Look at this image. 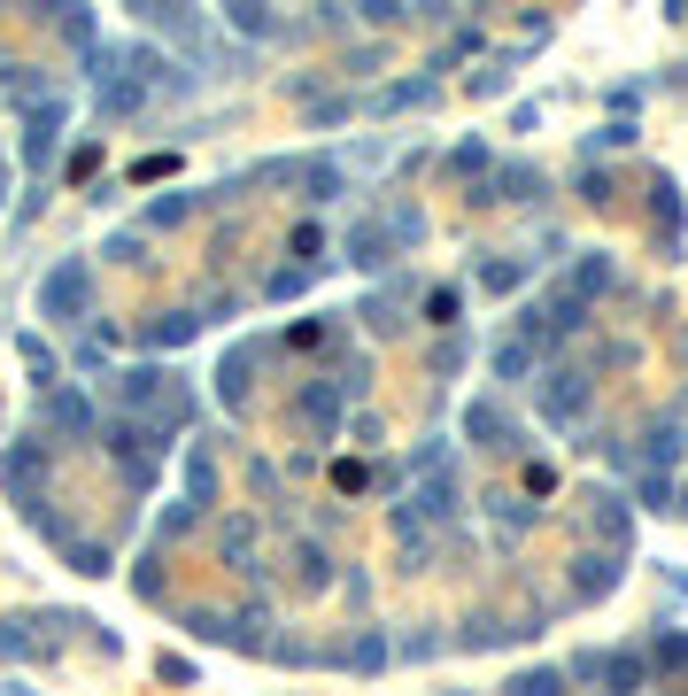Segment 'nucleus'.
<instances>
[{"label": "nucleus", "instance_id": "f257e3e1", "mask_svg": "<svg viewBox=\"0 0 688 696\" xmlns=\"http://www.w3.org/2000/svg\"><path fill=\"white\" fill-rule=\"evenodd\" d=\"M39 310L55 325H85L94 317V264L85 255H55V272L39 279Z\"/></svg>", "mask_w": 688, "mask_h": 696}, {"label": "nucleus", "instance_id": "f03ea898", "mask_svg": "<svg viewBox=\"0 0 688 696\" xmlns=\"http://www.w3.org/2000/svg\"><path fill=\"white\" fill-rule=\"evenodd\" d=\"M170 395H179V380H170L162 364H132V372H117V418L155 425V418L170 410Z\"/></svg>", "mask_w": 688, "mask_h": 696}, {"label": "nucleus", "instance_id": "7ed1b4c3", "mask_svg": "<svg viewBox=\"0 0 688 696\" xmlns=\"http://www.w3.org/2000/svg\"><path fill=\"white\" fill-rule=\"evenodd\" d=\"M588 403H595V380H588L580 364H550V372H542V418H550V425L588 418Z\"/></svg>", "mask_w": 688, "mask_h": 696}, {"label": "nucleus", "instance_id": "20e7f679", "mask_svg": "<svg viewBox=\"0 0 688 696\" xmlns=\"http://www.w3.org/2000/svg\"><path fill=\"white\" fill-rule=\"evenodd\" d=\"M101 442H109V457L124 465V480H132V488H147V480H155V449H147L155 433H147L140 418H109V425H101Z\"/></svg>", "mask_w": 688, "mask_h": 696}, {"label": "nucleus", "instance_id": "39448f33", "mask_svg": "<svg viewBox=\"0 0 688 696\" xmlns=\"http://www.w3.org/2000/svg\"><path fill=\"white\" fill-rule=\"evenodd\" d=\"M464 442L487 449V457H519V449H527V442H519V418H510L503 403H472V410H464Z\"/></svg>", "mask_w": 688, "mask_h": 696}, {"label": "nucleus", "instance_id": "423d86ee", "mask_svg": "<svg viewBox=\"0 0 688 696\" xmlns=\"http://www.w3.org/2000/svg\"><path fill=\"white\" fill-rule=\"evenodd\" d=\"M47 449H55V442H16L9 457H0V488H9V495H16L24 511L39 503L32 488H39V465H47Z\"/></svg>", "mask_w": 688, "mask_h": 696}, {"label": "nucleus", "instance_id": "0eeeda50", "mask_svg": "<svg viewBox=\"0 0 688 696\" xmlns=\"http://www.w3.org/2000/svg\"><path fill=\"white\" fill-rule=\"evenodd\" d=\"M62 124H70V101H62V94L32 109V132H24V163H32V170H47V163H55V140H62Z\"/></svg>", "mask_w": 688, "mask_h": 696}, {"label": "nucleus", "instance_id": "6e6552de", "mask_svg": "<svg viewBox=\"0 0 688 696\" xmlns=\"http://www.w3.org/2000/svg\"><path fill=\"white\" fill-rule=\"evenodd\" d=\"M94 101H101V117H140V109H147V85H140L132 70H109V62H101Z\"/></svg>", "mask_w": 688, "mask_h": 696}, {"label": "nucleus", "instance_id": "1a4fd4ad", "mask_svg": "<svg viewBox=\"0 0 688 696\" xmlns=\"http://www.w3.org/2000/svg\"><path fill=\"white\" fill-rule=\"evenodd\" d=\"M395 255H402V248H395V232H387V217H364V225L349 232V264H364V272H387V264H395Z\"/></svg>", "mask_w": 688, "mask_h": 696}, {"label": "nucleus", "instance_id": "9d476101", "mask_svg": "<svg viewBox=\"0 0 688 696\" xmlns=\"http://www.w3.org/2000/svg\"><path fill=\"white\" fill-rule=\"evenodd\" d=\"M619 573H627V565H619V550H612V557H604V550H588V557L572 565V603H595L604 588H619Z\"/></svg>", "mask_w": 688, "mask_h": 696}, {"label": "nucleus", "instance_id": "9b49d317", "mask_svg": "<svg viewBox=\"0 0 688 696\" xmlns=\"http://www.w3.org/2000/svg\"><path fill=\"white\" fill-rule=\"evenodd\" d=\"M487 364H495V380H503V387H519V380H534L542 348H534L527 333H510V340H495V357H487Z\"/></svg>", "mask_w": 688, "mask_h": 696}, {"label": "nucleus", "instance_id": "f8f14e48", "mask_svg": "<svg viewBox=\"0 0 688 696\" xmlns=\"http://www.w3.org/2000/svg\"><path fill=\"white\" fill-rule=\"evenodd\" d=\"M47 433H94V410H85V395H77V387L47 395Z\"/></svg>", "mask_w": 688, "mask_h": 696}, {"label": "nucleus", "instance_id": "ddd939ff", "mask_svg": "<svg viewBox=\"0 0 688 696\" xmlns=\"http://www.w3.org/2000/svg\"><path fill=\"white\" fill-rule=\"evenodd\" d=\"M302 418H310L317 433H333V425H340V387H333V380H310V387H302Z\"/></svg>", "mask_w": 688, "mask_h": 696}, {"label": "nucleus", "instance_id": "4468645a", "mask_svg": "<svg viewBox=\"0 0 688 696\" xmlns=\"http://www.w3.org/2000/svg\"><path fill=\"white\" fill-rule=\"evenodd\" d=\"M604 681H612V696H642L650 658H642V650H619V658H604Z\"/></svg>", "mask_w": 688, "mask_h": 696}, {"label": "nucleus", "instance_id": "2eb2a0df", "mask_svg": "<svg viewBox=\"0 0 688 696\" xmlns=\"http://www.w3.org/2000/svg\"><path fill=\"white\" fill-rule=\"evenodd\" d=\"M194 333H202V317H194V310H170V317H155L140 340H147V348H186Z\"/></svg>", "mask_w": 688, "mask_h": 696}, {"label": "nucleus", "instance_id": "dca6fc26", "mask_svg": "<svg viewBox=\"0 0 688 696\" xmlns=\"http://www.w3.org/2000/svg\"><path fill=\"white\" fill-rule=\"evenodd\" d=\"M302 187H310V202H333L340 187H349V170H340L333 155H310V163H302Z\"/></svg>", "mask_w": 688, "mask_h": 696}, {"label": "nucleus", "instance_id": "f3484780", "mask_svg": "<svg viewBox=\"0 0 688 696\" xmlns=\"http://www.w3.org/2000/svg\"><path fill=\"white\" fill-rule=\"evenodd\" d=\"M294 580H302V596H317V588H333V557H325L317 542H294Z\"/></svg>", "mask_w": 688, "mask_h": 696}, {"label": "nucleus", "instance_id": "a211bd4d", "mask_svg": "<svg viewBox=\"0 0 688 696\" xmlns=\"http://www.w3.org/2000/svg\"><path fill=\"white\" fill-rule=\"evenodd\" d=\"M402 295H410V279H395V287H379V295L364 302V317H372V333H395V325H402V317H395V310H402Z\"/></svg>", "mask_w": 688, "mask_h": 696}, {"label": "nucleus", "instance_id": "6ab92c4d", "mask_svg": "<svg viewBox=\"0 0 688 696\" xmlns=\"http://www.w3.org/2000/svg\"><path fill=\"white\" fill-rule=\"evenodd\" d=\"M248 372H255V348H232V357H225V372H217L225 403H248Z\"/></svg>", "mask_w": 688, "mask_h": 696}, {"label": "nucleus", "instance_id": "aec40b11", "mask_svg": "<svg viewBox=\"0 0 688 696\" xmlns=\"http://www.w3.org/2000/svg\"><path fill=\"white\" fill-rule=\"evenodd\" d=\"M418 101H434V77H402V85H387V94H379L372 109L387 117V109H418Z\"/></svg>", "mask_w": 688, "mask_h": 696}, {"label": "nucleus", "instance_id": "412c9836", "mask_svg": "<svg viewBox=\"0 0 688 696\" xmlns=\"http://www.w3.org/2000/svg\"><path fill=\"white\" fill-rule=\"evenodd\" d=\"M612 287V255H580V264H572V295L588 302V295H604Z\"/></svg>", "mask_w": 688, "mask_h": 696}, {"label": "nucleus", "instance_id": "4be33fe9", "mask_svg": "<svg viewBox=\"0 0 688 696\" xmlns=\"http://www.w3.org/2000/svg\"><path fill=\"white\" fill-rule=\"evenodd\" d=\"M588 503H595V527H604V535H612V550H619V542H627V495H612V488H604V495H588Z\"/></svg>", "mask_w": 688, "mask_h": 696}, {"label": "nucleus", "instance_id": "5701e85b", "mask_svg": "<svg viewBox=\"0 0 688 696\" xmlns=\"http://www.w3.org/2000/svg\"><path fill=\"white\" fill-rule=\"evenodd\" d=\"M487 511L503 518V535H527V527H534V503H527V495H487Z\"/></svg>", "mask_w": 688, "mask_h": 696}, {"label": "nucleus", "instance_id": "b1692460", "mask_svg": "<svg viewBox=\"0 0 688 696\" xmlns=\"http://www.w3.org/2000/svg\"><path fill=\"white\" fill-rule=\"evenodd\" d=\"M209 495H217V465H209V457H202V449H194V457H186V503H194V511H202V503H209Z\"/></svg>", "mask_w": 688, "mask_h": 696}, {"label": "nucleus", "instance_id": "393cba45", "mask_svg": "<svg viewBox=\"0 0 688 696\" xmlns=\"http://www.w3.org/2000/svg\"><path fill=\"white\" fill-rule=\"evenodd\" d=\"M534 187H542V179H534L527 163H510V170H495V202H527Z\"/></svg>", "mask_w": 688, "mask_h": 696}, {"label": "nucleus", "instance_id": "a878e982", "mask_svg": "<svg viewBox=\"0 0 688 696\" xmlns=\"http://www.w3.org/2000/svg\"><path fill=\"white\" fill-rule=\"evenodd\" d=\"M510 696H565V673H557V665H534V673L510 681Z\"/></svg>", "mask_w": 688, "mask_h": 696}, {"label": "nucleus", "instance_id": "bb28decb", "mask_svg": "<svg viewBox=\"0 0 688 696\" xmlns=\"http://www.w3.org/2000/svg\"><path fill=\"white\" fill-rule=\"evenodd\" d=\"M225 16H232V32H255V39H271V32H279V16H271V9H255V0H240V9H225Z\"/></svg>", "mask_w": 688, "mask_h": 696}, {"label": "nucleus", "instance_id": "cd10ccee", "mask_svg": "<svg viewBox=\"0 0 688 696\" xmlns=\"http://www.w3.org/2000/svg\"><path fill=\"white\" fill-rule=\"evenodd\" d=\"M387 232H395V248H418V240H425V217L402 202V209H387Z\"/></svg>", "mask_w": 688, "mask_h": 696}, {"label": "nucleus", "instance_id": "c85d7f7f", "mask_svg": "<svg viewBox=\"0 0 688 696\" xmlns=\"http://www.w3.org/2000/svg\"><path fill=\"white\" fill-rule=\"evenodd\" d=\"M519 279H527V264H510V255H503V264H480V287H487V295H510Z\"/></svg>", "mask_w": 688, "mask_h": 696}, {"label": "nucleus", "instance_id": "c756f323", "mask_svg": "<svg viewBox=\"0 0 688 696\" xmlns=\"http://www.w3.org/2000/svg\"><path fill=\"white\" fill-rule=\"evenodd\" d=\"M457 310H464L457 287H434V295H425V325H457Z\"/></svg>", "mask_w": 688, "mask_h": 696}, {"label": "nucleus", "instance_id": "7c9ffc66", "mask_svg": "<svg viewBox=\"0 0 688 696\" xmlns=\"http://www.w3.org/2000/svg\"><path fill=\"white\" fill-rule=\"evenodd\" d=\"M39 643H32V620H9L0 627V658H32Z\"/></svg>", "mask_w": 688, "mask_h": 696}, {"label": "nucleus", "instance_id": "2f4dec72", "mask_svg": "<svg viewBox=\"0 0 688 696\" xmlns=\"http://www.w3.org/2000/svg\"><path fill=\"white\" fill-rule=\"evenodd\" d=\"M179 217H194V194H162V202L147 209V225H179Z\"/></svg>", "mask_w": 688, "mask_h": 696}, {"label": "nucleus", "instance_id": "473e14b6", "mask_svg": "<svg viewBox=\"0 0 688 696\" xmlns=\"http://www.w3.org/2000/svg\"><path fill=\"white\" fill-rule=\"evenodd\" d=\"M472 170H487V147H480V140H464V147L449 155V179H472Z\"/></svg>", "mask_w": 688, "mask_h": 696}, {"label": "nucleus", "instance_id": "72a5a7b5", "mask_svg": "<svg viewBox=\"0 0 688 696\" xmlns=\"http://www.w3.org/2000/svg\"><path fill=\"white\" fill-rule=\"evenodd\" d=\"M70 565H77V573H109V550H101V542H70Z\"/></svg>", "mask_w": 688, "mask_h": 696}, {"label": "nucleus", "instance_id": "f704fd0d", "mask_svg": "<svg viewBox=\"0 0 688 696\" xmlns=\"http://www.w3.org/2000/svg\"><path fill=\"white\" fill-rule=\"evenodd\" d=\"M310 279H317V272H310V264H294V272H279V279H271V295H279V302H287V295H310Z\"/></svg>", "mask_w": 688, "mask_h": 696}, {"label": "nucleus", "instance_id": "c9c22d12", "mask_svg": "<svg viewBox=\"0 0 688 696\" xmlns=\"http://www.w3.org/2000/svg\"><path fill=\"white\" fill-rule=\"evenodd\" d=\"M62 39H70V47H94V16L70 9V16H62Z\"/></svg>", "mask_w": 688, "mask_h": 696}, {"label": "nucleus", "instance_id": "e433bc0d", "mask_svg": "<svg viewBox=\"0 0 688 696\" xmlns=\"http://www.w3.org/2000/svg\"><path fill=\"white\" fill-rule=\"evenodd\" d=\"M194 518H202L194 503H170V511H162V535H194Z\"/></svg>", "mask_w": 688, "mask_h": 696}, {"label": "nucleus", "instance_id": "4c0bfd02", "mask_svg": "<svg viewBox=\"0 0 688 696\" xmlns=\"http://www.w3.org/2000/svg\"><path fill=\"white\" fill-rule=\"evenodd\" d=\"M434 372H442V380L464 372V340H442V348H434Z\"/></svg>", "mask_w": 688, "mask_h": 696}, {"label": "nucleus", "instance_id": "58836bf2", "mask_svg": "<svg viewBox=\"0 0 688 696\" xmlns=\"http://www.w3.org/2000/svg\"><path fill=\"white\" fill-rule=\"evenodd\" d=\"M109 255H117V264H147V255H140V232H117V240H109Z\"/></svg>", "mask_w": 688, "mask_h": 696}, {"label": "nucleus", "instance_id": "ea45409f", "mask_svg": "<svg viewBox=\"0 0 688 696\" xmlns=\"http://www.w3.org/2000/svg\"><path fill=\"white\" fill-rule=\"evenodd\" d=\"M657 658L665 665H688V635H657Z\"/></svg>", "mask_w": 688, "mask_h": 696}, {"label": "nucleus", "instance_id": "a19ab883", "mask_svg": "<svg viewBox=\"0 0 688 696\" xmlns=\"http://www.w3.org/2000/svg\"><path fill=\"white\" fill-rule=\"evenodd\" d=\"M673 511H680V518H688V488H680V503H673Z\"/></svg>", "mask_w": 688, "mask_h": 696}, {"label": "nucleus", "instance_id": "79ce46f5", "mask_svg": "<svg viewBox=\"0 0 688 696\" xmlns=\"http://www.w3.org/2000/svg\"><path fill=\"white\" fill-rule=\"evenodd\" d=\"M0 194H9V187H0Z\"/></svg>", "mask_w": 688, "mask_h": 696}]
</instances>
